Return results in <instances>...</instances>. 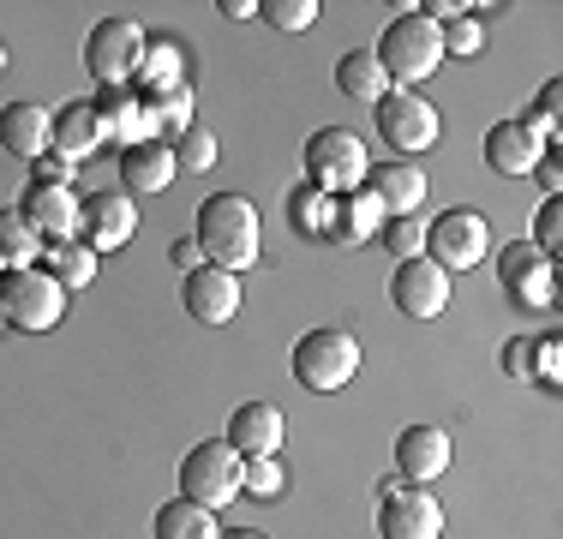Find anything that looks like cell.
<instances>
[{"instance_id":"obj_1","label":"cell","mask_w":563,"mask_h":539,"mask_svg":"<svg viewBox=\"0 0 563 539\" xmlns=\"http://www.w3.org/2000/svg\"><path fill=\"white\" fill-rule=\"evenodd\" d=\"M258 252H264V222L246 193H217L198 205V258L240 276V270L258 264Z\"/></svg>"},{"instance_id":"obj_2","label":"cell","mask_w":563,"mask_h":539,"mask_svg":"<svg viewBox=\"0 0 563 539\" xmlns=\"http://www.w3.org/2000/svg\"><path fill=\"white\" fill-rule=\"evenodd\" d=\"M372 54H378L384 78H396V85L408 90V85H420V78H432L438 66H444V36H438V24L426 19V12H401V19L384 24V36Z\"/></svg>"},{"instance_id":"obj_3","label":"cell","mask_w":563,"mask_h":539,"mask_svg":"<svg viewBox=\"0 0 563 539\" xmlns=\"http://www.w3.org/2000/svg\"><path fill=\"white\" fill-rule=\"evenodd\" d=\"M0 318L24 336H43L66 318V288L43 264L31 270H0Z\"/></svg>"},{"instance_id":"obj_4","label":"cell","mask_w":563,"mask_h":539,"mask_svg":"<svg viewBox=\"0 0 563 539\" xmlns=\"http://www.w3.org/2000/svg\"><path fill=\"white\" fill-rule=\"evenodd\" d=\"M366 174H372V156H366V144H360V132L324 127V132L306 139V180H312L318 193L347 198V193L366 186Z\"/></svg>"},{"instance_id":"obj_5","label":"cell","mask_w":563,"mask_h":539,"mask_svg":"<svg viewBox=\"0 0 563 539\" xmlns=\"http://www.w3.org/2000/svg\"><path fill=\"white\" fill-rule=\"evenodd\" d=\"M360 372V342L347 330H306L294 342V377L318 396H336L342 384H354Z\"/></svg>"},{"instance_id":"obj_6","label":"cell","mask_w":563,"mask_h":539,"mask_svg":"<svg viewBox=\"0 0 563 539\" xmlns=\"http://www.w3.org/2000/svg\"><path fill=\"white\" fill-rule=\"evenodd\" d=\"M144 54H151V36L132 19H102L97 31L85 36V66H90V78L109 85V90H126L132 78H139Z\"/></svg>"},{"instance_id":"obj_7","label":"cell","mask_w":563,"mask_h":539,"mask_svg":"<svg viewBox=\"0 0 563 539\" xmlns=\"http://www.w3.org/2000/svg\"><path fill=\"white\" fill-rule=\"evenodd\" d=\"M240 474H246V462L222 438H210V443H192V455L180 462V492L205 509H222L240 497Z\"/></svg>"},{"instance_id":"obj_8","label":"cell","mask_w":563,"mask_h":539,"mask_svg":"<svg viewBox=\"0 0 563 539\" xmlns=\"http://www.w3.org/2000/svg\"><path fill=\"white\" fill-rule=\"evenodd\" d=\"M378 534L384 539H444V504L426 485H401L384 480L378 485Z\"/></svg>"},{"instance_id":"obj_9","label":"cell","mask_w":563,"mask_h":539,"mask_svg":"<svg viewBox=\"0 0 563 539\" xmlns=\"http://www.w3.org/2000/svg\"><path fill=\"white\" fill-rule=\"evenodd\" d=\"M378 114V132H384V144H390L396 156H420V151H432L438 144V108L426 102V97H413V90H384V102L372 108Z\"/></svg>"},{"instance_id":"obj_10","label":"cell","mask_w":563,"mask_h":539,"mask_svg":"<svg viewBox=\"0 0 563 539\" xmlns=\"http://www.w3.org/2000/svg\"><path fill=\"white\" fill-rule=\"evenodd\" d=\"M426 246H432V264L438 270H474L479 258L492 252V228L479 210H438L426 222Z\"/></svg>"},{"instance_id":"obj_11","label":"cell","mask_w":563,"mask_h":539,"mask_svg":"<svg viewBox=\"0 0 563 539\" xmlns=\"http://www.w3.org/2000/svg\"><path fill=\"white\" fill-rule=\"evenodd\" d=\"M498 288L516 306H552L558 300V264L545 252H533L528 240H516V246L498 252Z\"/></svg>"},{"instance_id":"obj_12","label":"cell","mask_w":563,"mask_h":539,"mask_svg":"<svg viewBox=\"0 0 563 539\" xmlns=\"http://www.w3.org/2000/svg\"><path fill=\"white\" fill-rule=\"evenodd\" d=\"M390 300L408 318H420V323L444 318V306H450V270H438L432 258H401L396 276H390Z\"/></svg>"},{"instance_id":"obj_13","label":"cell","mask_w":563,"mask_h":539,"mask_svg":"<svg viewBox=\"0 0 563 539\" xmlns=\"http://www.w3.org/2000/svg\"><path fill=\"white\" fill-rule=\"evenodd\" d=\"M186 312H192L198 323H210V330H222V323H234L240 318V276L234 270H217V264H198V270H186Z\"/></svg>"},{"instance_id":"obj_14","label":"cell","mask_w":563,"mask_h":539,"mask_svg":"<svg viewBox=\"0 0 563 539\" xmlns=\"http://www.w3.org/2000/svg\"><path fill=\"white\" fill-rule=\"evenodd\" d=\"M132 228H139V205H132L126 193H97V198H85V210H78V234H85V246L97 252V258L126 246Z\"/></svg>"},{"instance_id":"obj_15","label":"cell","mask_w":563,"mask_h":539,"mask_svg":"<svg viewBox=\"0 0 563 539\" xmlns=\"http://www.w3.org/2000/svg\"><path fill=\"white\" fill-rule=\"evenodd\" d=\"M486 162L498 174H509V180H521V174H533L545 162V132L533 127L528 114L516 120H498V127L486 132Z\"/></svg>"},{"instance_id":"obj_16","label":"cell","mask_w":563,"mask_h":539,"mask_svg":"<svg viewBox=\"0 0 563 539\" xmlns=\"http://www.w3.org/2000/svg\"><path fill=\"white\" fill-rule=\"evenodd\" d=\"M78 210H85V198H78L73 186H31L24 205H19V216L36 228L43 246H60V240L78 234Z\"/></svg>"},{"instance_id":"obj_17","label":"cell","mask_w":563,"mask_h":539,"mask_svg":"<svg viewBox=\"0 0 563 539\" xmlns=\"http://www.w3.org/2000/svg\"><path fill=\"white\" fill-rule=\"evenodd\" d=\"M282 438H288V420H282L276 402H240L222 443L240 455V462H252V455H276Z\"/></svg>"},{"instance_id":"obj_18","label":"cell","mask_w":563,"mask_h":539,"mask_svg":"<svg viewBox=\"0 0 563 539\" xmlns=\"http://www.w3.org/2000/svg\"><path fill=\"white\" fill-rule=\"evenodd\" d=\"M174 174H180V156H174V144H163V139L120 151V193H126V198H156V193H168Z\"/></svg>"},{"instance_id":"obj_19","label":"cell","mask_w":563,"mask_h":539,"mask_svg":"<svg viewBox=\"0 0 563 539\" xmlns=\"http://www.w3.org/2000/svg\"><path fill=\"white\" fill-rule=\"evenodd\" d=\"M450 474V438L438 426H408L396 438V480L401 485H432Z\"/></svg>"},{"instance_id":"obj_20","label":"cell","mask_w":563,"mask_h":539,"mask_svg":"<svg viewBox=\"0 0 563 539\" xmlns=\"http://www.w3.org/2000/svg\"><path fill=\"white\" fill-rule=\"evenodd\" d=\"M48 139L66 162H90L109 144V127H102L97 102H60V114H48Z\"/></svg>"},{"instance_id":"obj_21","label":"cell","mask_w":563,"mask_h":539,"mask_svg":"<svg viewBox=\"0 0 563 539\" xmlns=\"http://www.w3.org/2000/svg\"><path fill=\"white\" fill-rule=\"evenodd\" d=\"M366 180H372V198H378L390 216H420L426 193H432V186H426V168H420V162H408V156L378 162Z\"/></svg>"},{"instance_id":"obj_22","label":"cell","mask_w":563,"mask_h":539,"mask_svg":"<svg viewBox=\"0 0 563 539\" xmlns=\"http://www.w3.org/2000/svg\"><path fill=\"white\" fill-rule=\"evenodd\" d=\"M0 151L24 156V162L55 151V139H48V108H36V102H7L0 108Z\"/></svg>"},{"instance_id":"obj_23","label":"cell","mask_w":563,"mask_h":539,"mask_svg":"<svg viewBox=\"0 0 563 539\" xmlns=\"http://www.w3.org/2000/svg\"><path fill=\"white\" fill-rule=\"evenodd\" d=\"M102 127H109V139H120V151H132V144H151L156 139V108L144 97H126V90H109V102H97Z\"/></svg>"},{"instance_id":"obj_24","label":"cell","mask_w":563,"mask_h":539,"mask_svg":"<svg viewBox=\"0 0 563 539\" xmlns=\"http://www.w3.org/2000/svg\"><path fill=\"white\" fill-rule=\"evenodd\" d=\"M336 90H342L347 102H366V108H378V102H384V90H390V78H384L378 54H372V48H354V54H342V61H336Z\"/></svg>"},{"instance_id":"obj_25","label":"cell","mask_w":563,"mask_h":539,"mask_svg":"<svg viewBox=\"0 0 563 539\" xmlns=\"http://www.w3.org/2000/svg\"><path fill=\"white\" fill-rule=\"evenodd\" d=\"M156 539H222L217 509L192 504V497H174V504L156 509Z\"/></svg>"},{"instance_id":"obj_26","label":"cell","mask_w":563,"mask_h":539,"mask_svg":"<svg viewBox=\"0 0 563 539\" xmlns=\"http://www.w3.org/2000/svg\"><path fill=\"white\" fill-rule=\"evenodd\" d=\"M336 198L330 193H318V186H300V193H288V216H294V228H300L306 240H330L336 234Z\"/></svg>"},{"instance_id":"obj_27","label":"cell","mask_w":563,"mask_h":539,"mask_svg":"<svg viewBox=\"0 0 563 539\" xmlns=\"http://www.w3.org/2000/svg\"><path fill=\"white\" fill-rule=\"evenodd\" d=\"M43 252H48V276H55L66 294L97 282V252H90L85 240H60V246H43Z\"/></svg>"},{"instance_id":"obj_28","label":"cell","mask_w":563,"mask_h":539,"mask_svg":"<svg viewBox=\"0 0 563 539\" xmlns=\"http://www.w3.org/2000/svg\"><path fill=\"white\" fill-rule=\"evenodd\" d=\"M186 54L174 48V43H151V54H144V66H139V85H144V97H168V90H180L186 85Z\"/></svg>"},{"instance_id":"obj_29","label":"cell","mask_w":563,"mask_h":539,"mask_svg":"<svg viewBox=\"0 0 563 539\" xmlns=\"http://www.w3.org/2000/svg\"><path fill=\"white\" fill-rule=\"evenodd\" d=\"M36 252H43L36 228L24 222L19 210H0V270H31Z\"/></svg>"},{"instance_id":"obj_30","label":"cell","mask_w":563,"mask_h":539,"mask_svg":"<svg viewBox=\"0 0 563 539\" xmlns=\"http://www.w3.org/2000/svg\"><path fill=\"white\" fill-rule=\"evenodd\" d=\"M378 222H384V205H378V198H372V193H347V205L336 210V234H330V240L360 246V240H366Z\"/></svg>"},{"instance_id":"obj_31","label":"cell","mask_w":563,"mask_h":539,"mask_svg":"<svg viewBox=\"0 0 563 539\" xmlns=\"http://www.w3.org/2000/svg\"><path fill=\"white\" fill-rule=\"evenodd\" d=\"M288 492V474H282L276 455H252L246 474H240V497H258V504H271V497Z\"/></svg>"},{"instance_id":"obj_32","label":"cell","mask_w":563,"mask_h":539,"mask_svg":"<svg viewBox=\"0 0 563 539\" xmlns=\"http://www.w3.org/2000/svg\"><path fill=\"white\" fill-rule=\"evenodd\" d=\"M174 156H180V168H192V174H205V168H217V132L210 127H186L180 132V144H174Z\"/></svg>"},{"instance_id":"obj_33","label":"cell","mask_w":563,"mask_h":539,"mask_svg":"<svg viewBox=\"0 0 563 539\" xmlns=\"http://www.w3.org/2000/svg\"><path fill=\"white\" fill-rule=\"evenodd\" d=\"M384 246H390L396 258H420L426 252V216H390V222H384Z\"/></svg>"},{"instance_id":"obj_34","label":"cell","mask_w":563,"mask_h":539,"mask_svg":"<svg viewBox=\"0 0 563 539\" xmlns=\"http://www.w3.org/2000/svg\"><path fill=\"white\" fill-rule=\"evenodd\" d=\"M258 19H271L276 31H312L318 19V0H264Z\"/></svg>"},{"instance_id":"obj_35","label":"cell","mask_w":563,"mask_h":539,"mask_svg":"<svg viewBox=\"0 0 563 539\" xmlns=\"http://www.w3.org/2000/svg\"><path fill=\"white\" fill-rule=\"evenodd\" d=\"M528 120L545 132V144L563 139V85H558V78H552V85H540V97H533V114H528Z\"/></svg>"},{"instance_id":"obj_36","label":"cell","mask_w":563,"mask_h":539,"mask_svg":"<svg viewBox=\"0 0 563 539\" xmlns=\"http://www.w3.org/2000/svg\"><path fill=\"white\" fill-rule=\"evenodd\" d=\"M438 36H444V54H455V61H474V54L486 48V31H479L474 19H450V24H438Z\"/></svg>"},{"instance_id":"obj_37","label":"cell","mask_w":563,"mask_h":539,"mask_svg":"<svg viewBox=\"0 0 563 539\" xmlns=\"http://www.w3.org/2000/svg\"><path fill=\"white\" fill-rule=\"evenodd\" d=\"M558 246H563V198H545L540 222H533V252H545V258H552Z\"/></svg>"},{"instance_id":"obj_38","label":"cell","mask_w":563,"mask_h":539,"mask_svg":"<svg viewBox=\"0 0 563 539\" xmlns=\"http://www.w3.org/2000/svg\"><path fill=\"white\" fill-rule=\"evenodd\" d=\"M73 168H78V162H66L60 151H48V156L31 162V174H36L31 186H73Z\"/></svg>"},{"instance_id":"obj_39","label":"cell","mask_w":563,"mask_h":539,"mask_svg":"<svg viewBox=\"0 0 563 539\" xmlns=\"http://www.w3.org/2000/svg\"><path fill=\"white\" fill-rule=\"evenodd\" d=\"M156 120H163V127H174V132H186V127H192V90H168V97H163V108H156Z\"/></svg>"},{"instance_id":"obj_40","label":"cell","mask_w":563,"mask_h":539,"mask_svg":"<svg viewBox=\"0 0 563 539\" xmlns=\"http://www.w3.org/2000/svg\"><path fill=\"white\" fill-rule=\"evenodd\" d=\"M558 366H563V342H558V336L533 342V372H540V384H545V389H558Z\"/></svg>"},{"instance_id":"obj_41","label":"cell","mask_w":563,"mask_h":539,"mask_svg":"<svg viewBox=\"0 0 563 539\" xmlns=\"http://www.w3.org/2000/svg\"><path fill=\"white\" fill-rule=\"evenodd\" d=\"M504 372H509V377H533V342H528V336L504 342Z\"/></svg>"},{"instance_id":"obj_42","label":"cell","mask_w":563,"mask_h":539,"mask_svg":"<svg viewBox=\"0 0 563 539\" xmlns=\"http://www.w3.org/2000/svg\"><path fill=\"white\" fill-rule=\"evenodd\" d=\"M413 12H426L432 24H450V19H467L474 7H462V0H426V7H413Z\"/></svg>"},{"instance_id":"obj_43","label":"cell","mask_w":563,"mask_h":539,"mask_svg":"<svg viewBox=\"0 0 563 539\" xmlns=\"http://www.w3.org/2000/svg\"><path fill=\"white\" fill-rule=\"evenodd\" d=\"M533 174H540V186H545V198H558V186H563V168H558V162H552V156H545V162H540V168H533Z\"/></svg>"},{"instance_id":"obj_44","label":"cell","mask_w":563,"mask_h":539,"mask_svg":"<svg viewBox=\"0 0 563 539\" xmlns=\"http://www.w3.org/2000/svg\"><path fill=\"white\" fill-rule=\"evenodd\" d=\"M228 19H258V0H222Z\"/></svg>"},{"instance_id":"obj_45","label":"cell","mask_w":563,"mask_h":539,"mask_svg":"<svg viewBox=\"0 0 563 539\" xmlns=\"http://www.w3.org/2000/svg\"><path fill=\"white\" fill-rule=\"evenodd\" d=\"M174 264H180V270H198V240H180V246H174Z\"/></svg>"},{"instance_id":"obj_46","label":"cell","mask_w":563,"mask_h":539,"mask_svg":"<svg viewBox=\"0 0 563 539\" xmlns=\"http://www.w3.org/2000/svg\"><path fill=\"white\" fill-rule=\"evenodd\" d=\"M222 539H264V534H252V528H240V534H222Z\"/></svg>"},{"instance_id":"obj_47","label":"cell","mask_w":563,"mask_h":539,"mask_svg":"<svg viewBox=\"0 0 563 539\" xmlns=\"http://www.w3.org/2000/svg\"><path fill=\"white\" fill-rule=\"evenodd\" d=\"M7 66H12V54H7V43H0V73H7Z\"/></svg>"},{"instance_id":"obj_48","label":"cell","mask_w":563,"mask_h":539,"mask_svg":"<svg viewBox=\"0 0 563 539\" xmlns=\"http://www.w3.org/2000/svg\"><path fill=\"white\" fill-rule=\"evenodd\" d=\"M0 323H7V318H0Z\"/></svg>"}]
</instances>
